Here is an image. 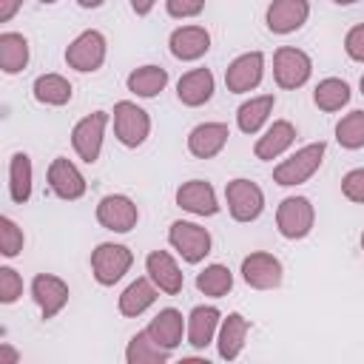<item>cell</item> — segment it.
<instances>
[{
    "label": "cell",
    "mask_w": 364,
    "mask_h": 364,
    "mask_svg": "<svg viewBox=\"0 0 364 364\" xmlns=\"http://www.w3.org/2000/svg\"><path fill=\"white\" fill-rule=\"evenodd\" d=\"M324 154H327V145L318 139V142H310L304 148H299L296 154H290L284 162H279L273 168V182L282 185V188H296V185H304L324 162Z\"/></svg>",
    "instance_id": "1"
},
{
    "label": "cell",
    "mask_w": 364,
    "mask_h": 364,
    "mask_svg": "<svg viewBox=\"0 0 364 364\" xmlns=\"http://www.w3.org/2000/svg\"><path fill=\"white\" fill-rule=\"evenodd\" d=\"M131 264H134V253L119 242H100L91 250V273L102 287H114L131 270Z\"/></svg>",
    "instance_id": "2"
},
{
    "label": "cell",
    "mask_w": 364,
    "mask_h": 364,
    "mask_svg": "<svg viewBox=\"0 0 364 364\" xmlns=\"http://www.w3.org/2000/svg\"><path fill=\"white\" fill-rule=\"evenodd\" d=\"M310 74H313V60L307 51L296 46H279L273 51V80L279 88L296 91L310 80Z\"/></svg>",
    "instance_id": "3"
},
{
    "label": "cell",
    "mask_w": 364,
    "mask_h": 364,
    "mask_svg": "<svg viewBox=\"0 0 364 364\" xmlns=\"http://www.w3.org/2000/svg\"><path fill=\"white\" fill-rule=\"evenodd\" d=\"M168 245L182 256V262L199 264V262L210 253L213 239H210L208 228H202V225H196V222L176 219V222H171V228H168Z\"/></svg>",
    "instance_id": "4"
},
{
    "label": "cell",
    "mask_w": 364,
    "mask_h": 364,
    "mask_svg": "<svg viewBox=\"0 0 364 364\" xmlns=\"http://www.w3.org/2000/svg\"><path fill=\"white\" fill-rule=\"evenodd\" d=\"M105 54H108V40H105V34L97 31V28H85V31H80V34L68 43V48H65V63H68V68H74V71H80V74H91V71H97V68L105 63Z\"/></svg>",
    "instance_id": "5"
},
{
    "label": "cell",
    "mask_w": 364,
    "mask_h": 364,
    "mask_svg": "<svg viewBox=\"0 0 364 364\" xmlns=\"http://www.w3.org/2000/svg\"><path fill=\"white\" fill-rule=\"evenodd\" d=\"M313 222H316V208L307 196H284L276 208V228L290 242L310 236Z\"/></svg>",
    "instance_id": "6"
},
{
    "label": "cell",
    "mask_w": 364,
    "mask_h": 364,
    "mask_svg": "<svg viewBox=\"0 0 364 364\" xmlns=\"http://www.w3.org/2000/svg\"><path fill=\"white\" fill-rule=\"evenodd\" d=\"M114 136L125 148H139L151 134V117L145 108H139L131 100L114 102Z\"/></svg>",
    "instance_id": "7"
},
{
    "label": "cell",
    "mask_w": 364,
    "mask_h": 364,
    "mask_svg": "<svg viewBox=\"0 0 364 364\" xmlns=\"http://www.w3.org/2000/svg\"><path fill=\"white\" fill-rule=\"evenodd\" d=\"M105 125H108V111H94L71 128V148L82 162L94 165L100 159L102 139H105Z\"/></svg>",
    "instance_id": "8"
},
{
    "label": "cell",
    "mask_w": 364,
    "mask_h": 364,
    "mask_svg": "<svg viewBox=\"0 0 364 364\" xmlns=\"http://www.w3.org/2000/svg\"><path fill=\"white\" fill-rule=\"evenodd\" d=\"M225 202H228V210L236 222H253L262 216L264 210V193L256 182L250 179H230L225 185Z\"/></svg>",
    "instance_id": "9"
},
{
    "label": "cell",
    "mask_w": 364,
    "mask_h": 364,
    "mask_svg": "<svg viewBox=\"0 0 364 364\" xmlns=\"http://www.w3.org/2000/svg\"><path fill=\"white\" fill-rule=\"evenodd\" d=\"M97 222L105 228V230H114V233H128L136 228L139 222V208L131 196L125 193H105L100 202H97Z\"/></svg>",
    "instance_id": "10"
},
{
    "label": "cell",
    "mask_w": 364,
    "mask_h": 364,
    "mask_svg": "<svg viewBox=\"0 0 364 364\" xmlns=\"http://www.w3.org/2000/svg\"><path fill=\"white\" fill-rule=\"evenodd\" d=\"M242 279L253 290H276L284 279V267L273 253L253 250L242 259Z\"/></svg>",
    "instance_id": "11"
},
{
    "label": "cell",
    "mask_w": 364,
    "mask_h": 364,
    "mask_svg": "<svg viewBox=\"0 0 364 364\" xmlns=\"http://www.w3.org/2000/svg\"><path fill=\"white\" fill-rule=\"evenodd\" d=\"M264 77V54L262 51H245L225 68V85L230 94H247L253 91Z\"/></svg>",
    "instance_id": "12"
},
{
    "label": "cell",
    "mask_w": 364,
    "mask_h": 364,
    "mask_svg": "<svg viewBox=\"0 0 364 364\" xmlns=\"http://www.w3.org/2000/svg\"><path fill=\"white\" fill-rule=\"evenodd\" d=\"M68 296H71L68 284H65L60 276H54V273H37V276L31 279V299H34V304L40 307V316H43L46 321L54 318V316L68 304Z\"/></svg>",
    "instance_id": "13"
},
{
    "label": "cell",
    "mask_w": 364,
    "mask_h": 364,
    "mask_svg": "<svg viewBox=\"0 0 364 364\" xmlns=\"http://www.w3.org/2000/svg\"><path fill=\"white\" fill-rule=\"evenodd\" d=\"M48 188L54 196L65 199V202H77L85 196V176L80 173V168L65 159V156H54L48 165Z\"/></svg>",
    "instance_id": "14"
},
{
    "label": "cell",
    "mask_w": 364,
    "mask_h": 364,
    "mask_svg": "<svg viewBox=\"0 0 364 364\" xmlns=\"http://www.w3.org/2000/svg\"><path fill=\"white\" fill-rule=\"evenodd\" d=\"M176 205L193 216H216L219 213V199L216 191L208 179H188L176 188Z\"/></svg>",
    "instance_id": "15"
},
{
    "label": "cell",
    "mask_w": 364,
    "mask_h": 364,
    "mask_svg": "<svg viewBox=\"0 0 364 364\" xmlns=\"http://www.w3.org/2000/svg\"><path fill=\"white\" fill-rule=\"evenodd\" d=\"M307 17H310L307 0H273L264 11L267 31L273 34H293L307 23Z\"/></svg>",
    "instance_id": "16"
},
{
    "label": "cell",
    "mask_w": 364,
    "mask_h": 364,
    "mask_svg": "<svg viewBox=\"0 0 364 364\" xmlns=\"http://www.w3.org/2000/svg\"><path fill=\"white\" fill-rule=\"evenodd\" d=\"M168 48L179 63H193L210 51V31L205 26H179L171 31Z\"/></svg>",
    "instance_id": "17"
},
{
    "label": "cell",
    "mask_w": 364,
    "mask_h": 364,
    "mask_svg": "<svg viewBox=\"0 0 364 364\" xmlns=\"http://www.w3.org/2000/svg\"><path fill=\"white\" fill-rule=\"evenodd\" d=\"M145 273L151 276V282L159 287V293L165 296H176L185 287V276L176 264V259L168 250H151L145 256Z\"/></svg>",
    "instance_id": "18"
},
{
    "label": "cell",
    "mask_w": 364,
    "mask_h": 364,
    "mask_svg": "<svg viewBox=\"0 0 364 364\" xmlns=\"http://www.w3.org/2000/svg\"><path fill=\"white\" fill-rule=\"evenodd\" d=\"M228 136H230V128L225 122H199L188 134V151L196 159H213L228 145Z\"/></svg>",
    "instance_id": "19"
},
{
    "label": "cell",
    "mask_w": 364,
    "mask_h": 364,
    "mask_svg": "<svg viewBox=\"0 0 364 364\" xmlns=\"http://www.w3.org/2000/svg\"><path fill=\"white\" fill-rule=\"evenodd\" d=\"M213 88H216V82H213L210 68H191L176 82V100L188 108H199V105L210 102Z\"/></svg>",
    "instance_id": "20"
},
{
    "label": "cell",
    "mask_w": 364,
    "mask_h": 364,
    "mask_svg": "<svg viewBox=\"0 0 364 364\" xmlns=\"http://www.w3.org/2000/svg\"><path fill=\"white\" fill-rule=\"evenodd\" d=\"M296 142V125L290 119H273V125H267V131L256 139L253 154L262 162H273L279 159L290 145Z\"/></svg>",
    "instance_id": "21"
},
{
    "label": "cell",
    "mask_w": 364,
    "mask_h": 364,
    "mask_svg": "<svg viewBox=\"0 0 364 364\" xmlns=\"http://www.w3.org/2000/svg\"><path fill=\"white\" fill-rule=\"evenodd\" d=\"M219 324H222V313L213 307V304H199L191 310L188 316V344L193 350H205L208 344H213L216 333H219Z\"/></svg>",
    "instance_id": "22"
},
{
    "label": "cell",
    "mask_w": 364,
    "mask_h": 364,
    "mask_svg": "<svg viewBox=\"0 0 364 364\" xmlns=\"http://www.w3.org/2000/svg\"><path fill=\"white\" fill-rule=\"evenodd\" d=\"M247 330H250V321L242 316V313H228L219 324V333H216V350H219V358L225 361H236L245 350V338H247Z\"/></svg>",
    "instance_id": "23"
},
{
    "label": "cell",
    "mask_w": 364,
    "mask_h": 364,
    "mask_svg": "<svg viewBox=\"0 0 364 364\" xmlns=\"http://www.w3.org/2000/svg\"><path fill=\"white\" fill-rule=\"evenodd\" d=\"M145 330L151 333V338H154L159 347H165V350L173 353V350L182 344V333L188 330V321L182 318V313H179L176 307H165V310H159V313L148 321Z\"/></svg>",
    "instance_id": "24"
},
{
    "label": "cell",
    "mask_w": 364,
    "mask_h": 364,
    "mask_svg": "<svg viewBox=\"0 0 364 364\" xmlns=\"http://www.w3.org/2000/svg\"><path fill=\"white\" fill-rule=\"evenodd\" d=\"M156 296H159V287L151 282V276H139V279H134V282L119 293L117 310H119L125 318H136V316H142V313L156 301Z\"/></svg>",
    "instance_id": "25"
},
{
    "label": "cell",
    "mask_w": 364,
    "mask_h": 364,
    "mask_svg": "<svg viewBox=\"0 0 364 364\" xmlns=\"http://www.w3.org/2000/svg\"><path fill=\"white\" fill-rule=\"evenodd\" d=\"M273 105H276V97L273 94H259V97L245 100L236 108V125H239V131L242 134H259L262 125L270 119Z\"/></svg>",
    "instance_id": "26"
},
{
    "label": "cell",
    "mask_w": 364,
    "mask_h": 364,
    "mask_svg": "<svg viewBox=\"0 0 364 364\" xmlns=\"http://www.w3.org/2000/svg\"><path fill=\"white\" fill-rule=\"evenodd\" d=\"M31 185H34L31 156L26 151L11 154V159H9V196H11V202L26 205L31 196Z\"/></svg>",
    "instance_id": "27"
},
{
    "label": "cell",
    "mask_w": 364,
    "mask_h": 364,
    "mask_svg": "<svg viewBox=\"0 0 364 364\" xmlns=\"http://www.w3.org/2000/svg\"><path fill=\"white\" fill-rule=\"evenodd\" d=\"M125 85L134 97H142V100H151L156 94L165 91L168 85V71L162 65H139L134 68L128 77H125Z\"/></svg>",
    "instance_id": "28"
},
{
    "label": "cell",
    "mask_w": 364,
    "mask_h": 364,
    "mask_svg": "<svg viewBox=\"0 0 364 364\" xmlns=\"http://www.w3.org/2000/svg\"><path fill=\"white\" fill-rule=\"evenodd\" d=\"M28 40L20 31H3L0 34V68L3 74H20L28 65Z\"/></svg>",
    "instance_id": "29"
},
{
    "label": "cell",
    "mask_w": 364,
    "mask_h": 364,
    "mask_svg": "<svg viewBox=\"0 0 364 364\" xmlns=\"http://www.w3.org/2000/svg\"><path fill=\"white\" fill-rule=\"evenodd\" d=\"M31 94L40 105H51V108H60L65 102H71L74 97V88L71 82L63 77V74H40L31 85Z\"/></svg>",
    "instance_id": "30"
},
{
    "label": "cell",
    "mask_w": 364,
    "mask_h": 364,
    "mask_svg": "<svg viewBox=\"0 0 364 364\" xmlns=\"http://www.w3.org/2000/svg\"><path fill=\"white\" fill-rule=\"evenodd\" d=\"M171 358V350L159 347L148 330H139L131 336L128 347H125V361L128 364H165Z\"/></svg>",
    "instance_id": "31"
},
{
    "label": "cell",
    "mask_w": 364,
    "mask_h": 364,
    "mask_svg": "<svg viewBox=\"0 0 364 364\" xmlns=\"http://www.w3.org/2000/svg\"><path fill=\"white\" fill-rule=\"evenodd\" d=\"M350 97H353V91H350V85H347L341 77H324V80L316 85V91H313V102H316L321 111H327V114L341 111V108L350 102Z\"/></svg>",
    "instance_id": "32"
},
{
    "label": "cell",
    "mask_w": 364,
    "mask_h": 364,
    "mask_svg": "<svg viewBox=\"0 0 364 364\" xmlns=\"http://www.w3.org/2000/svg\"><path fill=\"white\" fill-rule=\"evenodd\" d=\"M230 287H233V273L228 264H208L202 273H196V290L210 299L228 296Z\"/></svg>",
    "instance_id": "33"
},
{
    "label": "cell",
    "mask_w": 364,
    "mask_h": 364,
    "mask_svg": "<svg viewBox=\"0 0 364 364\" xmlns=\"http://www.w3.org/2000/svg\"><path fill=\"white\" fill-rule=\"evenodd\" d=\"M336 142L344 151H358L364 148V111H350L336 122Z\"/></svg>",
    "instance_id": "34"
},
{
    "label": "cell",
    "mask_w": 364,
    "mask_h": 364,
    "mask_svg": "<svg viewBox=\"0 0 364 364\" xmlns=\"http://www.w3.org/2000/svg\"><path fill=\"white\" fill-rule=\"evenodd\" d=\"M23 245H26L23 228L11 216H0V253L6 259H14L23 253Z\"/></svg>",
    "instance_id": "35"
},
{
    "label": "cell",
    "mask_w": 364,
    "mask_h": 364,
    "mask_svg": "<svg viewBox=\"0 0 364 364\" xmlns=\"http://www.w3.org/2000/svg\"><path fill=\"white\" fill-rule=\"evenodd\" d=\"M23 296V279L14 267H0V304H14Z\"/></svg>",
    "instance_id": "36"
},
{
    "label": "cell",
    "mask_w": 364,
    "mask_h": 364,
    "mask_svg": "<svg viewBox=\"0 0 364 364\" xmlns=\"http://www.w3.org/2000/svg\"><path fill=\"white\" fill-rule=\"evenodd\" d=\"M341 193L355 202V205H364V168H353L341 176Z\"/></svg>",
    "instance_id": "37"
},
{
    "label": "cell",
    "mask_w": 364,
    "mask_h": 364,
    "mask_svg": "<svg viewBox=\"0 0 364 364\" xmlns=\"http://www.w3.org/2000/svg\"><path fill=\"white\" fill-rule=\"evenodd\" d=\"M165 11L173 20H191L205 11V0H165Z\"/></svg>",
    "instance_id": "38"
},
{
    "label": "cell",
    "mask_w": 364,
    "mask_h": 364,
    "mask_svg": "<svg viewBox=\"0 0 364 364\" xmlns=\"http://www.w3.org/2000/svg\"><path fill=\"white\" fill-rule=\"evenodd\" d=\"M344 51H347L350 60L364 63V23L353 26V28L344 34Z\"/></svg>",
    "instance_id": "39"
},
{
    "label": "cell",
    "mask_w": 364,
    "mask_h": 364,
    "mask_svg": "<svg viewBox=\"0 0 364 364\" xmlns=\"http://www.w3.org/2000/svg\"><path fill=\"white\" fill-rule=\"evenodd\" d=\"M23 0H0V23H9L20 11Z\"/></svg>",
    "instance_id": "40"
},
{
    "label": "cell",
    "mask_w": 364,
    "mask_h": 364,
    "mask_svg": "<svg viewBox=\"0 0 364 364\" xmlns=\"http://www.w3.org/2000/svg\"><path fill=\"white\" fill-rule=\"evenodd\" d=\"M128 3H131V11H134L136 17H148L151 9L156 6V0H128Z\"/></svg>",
    "instance_id": "41"
},
{
    "label": "cell",
    "mask_w": 364,
    "mask_h": 364,
    "mask_svg": "<svg viewBox=\"0 0 364 364\" xmlns=\"http://www.w3.org/2000/svg\"><path fill=\"white\" fill-rule=\"evenodd\" d=\"M0 361H9V364H17L20 361V353L14 350V347H9L6 341L0 344Z\"/></svg>",
    "instance_id": "42"
},
{
    "label": "cell",
    "mask_w": 364,
    "mask_h": 364,
    "mask_svg": "<svg viewBox=\"0 0 364 364\" xmlns=\"http://www.w3.org/2000/svg\"><path fill=\"white\" fill-rule=\"evenodd\" d=\"M102 3H105V0H77L80 9H100Z\"/></svg>",
    "instance_id": "43"
},
{
    "label": "cell",
    "mask_w": 364,
    "mask_h": 364,
    "mask_svg": "<svg viewBox=\"0 0 364 364\" xmlns=\"http://www.w3.org/2000/svg\"><path fill=\"white\" fill-rule=\"evenodd\" d=\"M333 3H338V6H353V3H358V0H333Z\"/></svg>",
    "instance_id": "44"
},
{
    "label": "cell",
    "mask_w": 364,
    "mask_h": 364,
    "mask_svg": "<svg viewBox=\"0 0 364 364\" xmlns=\"http://www.w3.org/2000/svg\"><path fill=\"white\" fill-rule=\"evenodd\" d=\"M358 88H361V94H364V74H361V80H358Z\"/></svg>",
    "instance_id": "45"
},
{
    "label": "cell",
    "mask_w": 364,
    "mask_h": 364,
    "mask_svg": "<svg viewBox=\"0 0 364 364\" xmlns=\"http://www.w3.org/2000/svg\"><path fill=\"white\" fill-rule=\"evenodd\" d=\"M40 3H46V6H51V3H57V0H40Z\"/></svg>",
    "instance_id": "46"
},
{
    "label": "cell",
    "mask_w": 364,
    "mask_h": 364,
    "mask_svg": "<svg viewBox=\"0 0 364 364\" xmlns=\"http://www.w3.org/2000/svg\"><path fill=\"white\" fill-rule=\"evenodd\" d=\"M361 250H364V233H361Z\"/></svg>",
    "instance_id": "47"
}]
</instances>
